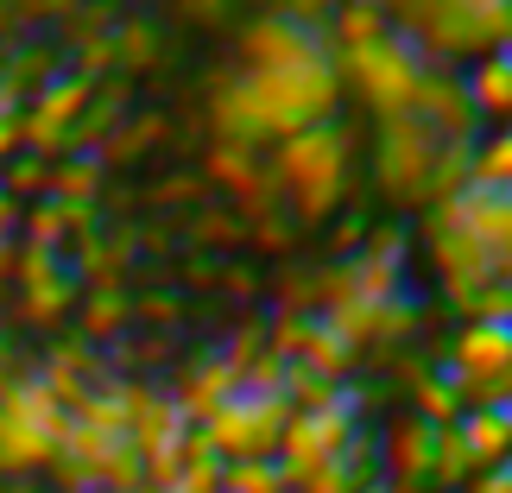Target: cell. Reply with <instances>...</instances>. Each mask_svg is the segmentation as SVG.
<instances>
[{"instance_id": "cell-4", "label": "cell", "mask_w": 512, "mask_h": 493, "mask_svg": "<svg viewBox=\"0 0 512 493\" xmlns=\"http://www.w3.org/2000/svg\"><path fill=\"white\" fill-rule=\"evenodd\" d=\"M468 102H475V114H500V121L512 127V51H487L475 76H468Z\"/></svg>"}, {"instance_id": "cell-5", "label": "cell", "mask_w": 512, "mask_h": 493, "mask_svg": "<svg viewBox=\"0 0 512 493\" xmlns=\"http://www.w3.org/2000/svg\"><path fill=\"white\" fill-rule=\"evenodd\" d=\"M468 165H475V184H487V190H512V127L487 133L481 146H468Z\"/></svg>"}, {"instance_id": "cell-3", "label": "cell", "mask_w": 512, "mask_h": 493, "mask_svg": "<svg viewBox=\"0 0 512 493\" xmlns=\"http://www.w3.org/2000/svg\"><path fill=\"white\" fill-rule=\"evenodd\" d=\"M272 171H279L285 196H291V203H298L304 215H323V209L342 196V177H348L336 127H323V121H317V127L291 133V140L279 146V159H272Z\"/></svg>"}, {"instance_id": "cell-6", "label": "cell", "mask_w": 512, "mask_h": 493, "mask_svg": "<svg viewBox=\"0 0 512 493\" xmlns=\"http://www.w3.org/2000/svg\"><path fill=\"white\" fill-rule=\"evenodd\" d=\"M329 7V0H266V13H285V19H304V26H310V19H317Z\"/></svg>"}, {"instance_id": "cell-7", "label": "cell", "mask_w": 512, "mask_h": 493, "mask_svg": "<svg viewBox=\"0 0 512 493\" xmlns=\"http://www.w3.org/2000/svg\"><path fill=\"white\" fill-rule=\"evenodd\" d=\"M380 7H386V0H380Z\"/></svg>"}, {"instance_id": "cell-1", "label": "cell", "mask_w": 512, "mask_h": 493, "mask_svg": "<svg viewBox=\"0 0 512 493\" xmlns=\"http://www.w3.org/2000/svg\"><path fill=\"white\" fill-rule=\"evenodd\" d=\"M342 70L304 19L260 13L234 45V70L215 76V127L241 146L291 140L336 108Z\"/></svg>"}, {"instance_id": "cell-2", "label": "cell", "mask_w": 512, "mask_h": 493, "mask_svg": "<svg viewBox=\"0 0 512 493\" xmlns=\"http://www.w3.org/2000/svg\"><path fill=\"white\" fill-rule=\"evenodd\" d=\"M342 76L348 89L361 95V102L373 114H418L424 89H430V70H424V51L411 45V38H399V26L367 38V45H348L342 51Z\"/></svg>"}]
</instances>
